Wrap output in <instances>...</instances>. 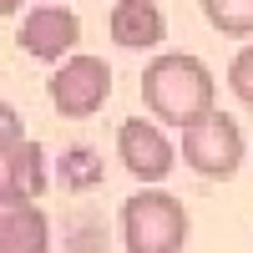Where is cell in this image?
Instances as JSON below:
<instances>
[{"label": "cell", "instance_id": "cell-1", "mask_svg": "<svg viewBox=\"0 0 253 253\" xmlns=\"http://www.w3.org/2000/svg\"><path fill=\"white\" fill-rule=\"evenodd\" d=\"M213 71L203 66L198 56H182V51H167L157 56L152 66L142 71V101H147V112H152L157 122L167 126H198L203 117H213Z\"/></svg>", "mask_w": 253, "mask_h": 253}, {"label": "cell", "instance_id": "cell-2", "mask_svg": "<svg viewBox=\"0 0 253 253\" xmlns=\"http://www.w3.org/2000/svg\"><path fill=\"white\" fill-rule=\"evenodd\" d=\"M122 238L126 253H182L187 243V208L172 193H132L122 203Z\"/></svg>", "mask_w": 253, "mask_h": 253}, {"label": "cell", "instance_id": "cell-3", "mask_svg": "<svg viewBox=\"0 0 253 253\" xmlns=\"http://www.w3.org/2000/svg\"><path fill=\"white\" fill-rule=\"evenodd\" d=\"M107 96H112V66L101 56H71L51 76V107L61 117H71V122L96 117L107 107Z\"/></svg>", "mask_w": 253, "mask_h": 253}, {"label": "cell", "instance_id": "cell-4", "mask_svg": "<svg viewBox=\"0 0 253 253\" xmlns=\"http://www.w3.org/2000/svg\"><path fill=\"white\" fill-rule=\"evenodd\" d=\"M182 162L203 177H233L238 162H243V132L228 112L203 117L198 126L182 132Z\"/></svg>", "mask_w": 253, "mask_h": 253}, {"label": "cell", "instance_id": "cell-5", "mask_svg": "<svg viewBox=\"0 0 253 253\" xmlns=\"http://www.w3.org/2000/svg\"><path fill=\"white\" fill-rule=\"evenodd\" d=\"M117 152H122V167H126L137 182H162L167 172H172V162H177L172 142H167L162 126L147 122V117H126V122H122Z\"/></svg>", "mask_w": 253, "mask_h": 253}, {"label": "cell", "instance_id": "cell-6", "mask_svg": "<svg viewBox=\"0 0 253 253\" xmlns=\"http://www.w3.org/2000/svg\"><path fill=\"white\" fill-rule=\"evenodd\" d=\"M20 51L36 56V61H71V46L81 41V20L66 5H36L26 20H20Z\"/></svg>", "mask_w": 253, "mask_h": 253}, {"label": "cell", "instance_id": "cell-7", "mask_svg": "<svg viewBox=\"0 0 253 253\" xmlns=\"http://www.w3.org/2000/svg\"><path fill=\"white\" fill-rule=\"evenodd\" d=\"M51 248V223L36 208V198L0 193V253H46Z\"/></svg>", "mask_w": 253, "mask_h": 253}, {"label": "cell", "instance_id": "cell-8", "mask_svg": "<svg viewBox=\"0 0 253 253\" xmlns=\"http://www.w3.org/2000/svg\"><path fill=\"white\" fill-rule=\"evenodd\" d=\"M107 26H112V41L126 46V51H152L167 36V20H162V10L152 0H117Z\"/></svg>", "mask_w": 253, "mask_h": 253}, {"label": "cell", "instance_id": "cell-9", "mask_svg": "<svg viewBox=\"0 0 253 253\" xmlns=\"http://www.w3.org/2000/svg\"><path fill=\"white\" fill-rule=\"evenodd\" d=\"M46 152L36 142H20L5 152V167H0V193H20V198H41L46 193Z\"/></svg>", "mask_w": 253, "mask_h": 253}, {"label": "cell", "instance_id": "cell-10", "mask_svg": "<svg viewBox=\"0 0 253 253\" xmlns=\"http://www.w3.org/2000/svg\"><path fill=\"white\" fill-rule=\"evenodd\" d=\"M203 15L223 36H253V0H203Z\"/></svg>", "mask_w": 253, "mask_h": 253}, {"label": "cell", "instance_id": "cell-11", "mask_svg": "<svg viewBox=\"0 0 253 253\" xmlns=\"http://www.w3.org/2000/svg\"><path fill=\"white\" fill-rule=\"evenodd\" d=\"M228 86H233L238 101L253 107V46H243V51L233 56V66H228Z\"/></svg>", "mask_w": 253, "mask_h": 253}, {"label": "cell", "instance_id": "cell-12", "mask_svg": "<svg viewBox=\"0 0 253 253\" xmlns=\"http://www.w3.org/2000/svg\"><path fill=\"white\" fill-rule=\"evenodd\" d=\"M20 10V0H0V15H15Z\"/></svg>", "mask_w": 253, "mask_h": 253}, {"label": "cell", "instance_id": "cell-13", "mask_svg": "<svg viewBox=\"0 0 253 253\" xmlns=\"http://www.w3.org/2000/svg\"><path fill=\"white\" fill-rule=\"evenodd\" d=\"M51 5H66V0H51Z\"/></svg>", "mask_w": 253, "mask_h": 253}]
</instances>
